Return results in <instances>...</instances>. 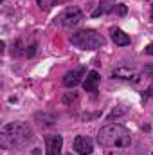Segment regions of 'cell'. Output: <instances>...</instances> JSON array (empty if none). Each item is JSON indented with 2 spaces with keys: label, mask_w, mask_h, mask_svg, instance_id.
<instances>
[{
  "label": "cell",
  "mask_w": 153,
  "mask_h": 155,
  "mask_svg": "<svg viewBox=\"0 0 153 155\" xmlns=\"http://www.w3.org/2000/svg\"><path fill=\"white\" fill-rule=\"evenodd\" d=\"M34 132L29 123H9L0 130V146L4 150H18L33 141Z\"/></svg>",
  "instance_id": "cell-1"
},
{
  "label": "cell",
  "mask_w": 153,
  "mask_h": 155,
  "mask_svg": "<svg viewBox=\"0 0 153 155\" xmlns=\"http://www.w3.org/2000/svg\"><path fill=\"white\" fill-rule=\"evenodd\" d=\"M74 150L77 152V155H90L94 150V144L88 137L85 135H77L74 139Z\"/></svg>",
  "instance_id": "cell-7"
},
{
  "label": "cell",
  "mask_w": 153,
  "mask_h": 155,
  "mask_svg": "<svg viewBox=\"0 0 153 155\" xmlns=\"http://www.w3.org/2000/svg\"><path fill=\"white\" fill-rule=\"evenodd\" d=\"M97 143L105 148H128L132 144V137L128 128L122 124H106L99 130Z\"/></svg>",
  "instance_id": "cell-2"
},
{
  "label": "cell",
  "mask_w": 153,
  "mask_h": 155,
  "mask_svg": "<svg viewBox=\"0 0 153 155\" xmlns=\"http://www.w3.org/2000/svg\"><path fill=\"white\" fill-rule=\"evenodd\" d=\"M144 52H146V54H150V56H153V43H150V45L144 49Z\"/></svg>",
  "instance_id": "cell-13"
},
{
  "label": "cell",
  "mask_w": 153,
  "mask_h": 155,
  "mask_svg": "<svg viewBox=\"0 0 153 155\" xmlns=\"http://www.w3.org/2000/svg\"><path fill=\"white\" fill-rule=\"evenodd\" d=\"M67 155H72V153H67Z\"/></svg>",
  "instance_id": "cell-16"
},
{
  "label": "cell",
  "mask_w": 153,
  "mask_h": 155,
  "mask_svg": "<svg viewBox=\"0 0 153 155\" xmlns=\"http://www.w3.org/2000/svg\"><path fill=\"white\" fill-rule=\"evenodd\" d=\"M76 99H77V94L76 92H72V94H67V96L63 97V103L69 105V103H72V101H76Z\"/></svg>",
  "instance_id": "cell-12"
},
{
  "label": "cell",
  "mask_w": 153,
  "mask_h": 155,
  "mask_svg": "<svg viewBox=\"0 0 153 155\" xmlns=\"http://www.w3.org/2000/svg\"><path fill=\"white\" fill-rule=\"evenodd\" d=\"M65 2H69V0H38V5H40V9L49 11L50 7H54V5H61V4H65Z\"/></svg>",
  "instance_id": "cell-11"
},
{
  "label": "cell",
  "mask_w": 153,
  "mask_h": 155,
  "mask_svg": "<svg viewBox=\"0 0 153 155\" xmlns=\"http://www.w3.org/2000/svg\"><path fill=\"white\" fill-rule=\"evenodd\" d=\"M117 13H119V15H124V13H126V7L121 4V5H119V9H117Z\"/></svg>",
  "instance_id": "cell-14"
},
{
  "label": "cell",
  "mask_w": 153,
  "mask_h": 155,
  "mask_svg": "<svg viewBox=\"0 0 153 155\" xmlns=\"http://www.w3.org/2000/svg\"><path fill=\"white\" fill-rule=\"evenodd\" d=\"M151 20H153V9H151Z\"/></svg>",
  "instance_id": "cell-15"
},
{
  "label": "cell",
  "mask_w": 153,
  "mask_h": 155,
  "mask_svg": "<svg viewBox=\"0 0 153 155\" xmlns=\"http://www.w3.org/2000/svg\"><path fill=\"white\" fill-rule=\"evenodd\" d=\"M45 144H47V155H61L63 137L61 135H47Z\"/></svg>",
  "instance_id": "cell-5"
},
{
  "label": "cell",
  "mask_w": 153,
  "mask_h": 155,
  "mask_svg": "<svg viewBox=\"0 0 153 155\" xmlns=\"http://www.w3.org/2000/svg\"><path fill=\"white\" fill-rule=\"evenodd\" d=\"M85 74H86V69H83V67L76 69V71H70L63 78V85L67 88H74V87H77L81 83V78H85Z\"/></svg>",
  "instance_id": "cell-6"
},
{
  "label": "cell",
  "mask_w": 153,
  "mask_h": 155,
  "mask_svg": "<svg viewBox=\"0 0 153 155\" xmlns=\"http://www.w3.org/2000/svg\"><path fill=\"white\" fill-rule=\"evenodd\" d=\"M97 85H99V74L96 71H90L85 78V81H83L85 92H97Z\"/></svg>",
  "instance_id": "cell-9"
},
{
  "label": "cell",
  "mask_w": 153,
  "mask_h": 155,
  "mask_svg": "<svg viewBox=\"0 0 153 155\" xmlns=\"http://www.w3.org/2000/svg\"><path fill=\"white\" fill-rule=\"evenodd\" d=\"M151 155H153V153H151Z\"/></svg>",
  "instance_id": "cell-17"
},
{
  "label": "cell",
  "mask_w": 153,
  "mask_h": 155,
  "mask_svg": "<svg viewBox=\"0 0 153 155\" xmlns=\"http://www.w3.org/2000/svg\"><path fill=\"white\" fill-rule=\"evenodd\" d=\"M83 20V11L72 5V7H67L60 16H58V24L63 25V27H72V25H77L79 22Z\"/></svg>",
  "instance_id": "cell-4"
},
{
  "label": "cell",
  "mask_w": 153,
  "mask_h": 155,
  "mask_svg": "<svg viewBox=\"0 0 153 155\" xmlns=\"http://www.w3.org/2000/svg\"><path fill=\"white\" fill-rule=\"evenodd\" d=\"M70 43L83 51H96L105 43V38L94 29H81L70 36Z\"/></svg>",
  "instance_id": "cell-3"
},
{
  "label": "cell",
  "mask_w": 153,
  "mask_h": 155,
  "mask_svg": "<svg viewBox=\"0 0 153 155\" xmlns=\"http://www.w3.org/2000/svg\"><path fill=\"white\" fill-rule=\"evenodd\" d=\"M114 78H119V79H126V81H133L137 83L141 74L133 69H128V67H117L114 69Z\"/></svg>",
  "instance_id": "cell-8"
},
{
  "label": "cell",
  "mask_w": 153,
  "mask_h": 155,
  "mask_svg": "<svg viewBox=\"0 0 153 155\" xmlns=\"http://www.w3.org/2000/svg\"><path fill=\"white\" fill-rule=\"evenodd\" d=\"M110 35H112V40H114L115 45H119V47L130 45V36H128L122 29H117V27H114V29L110 31Z\"/></svg>",
  "instance_id": "cell-10"
}]
</instances>
